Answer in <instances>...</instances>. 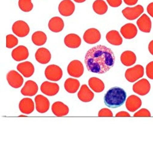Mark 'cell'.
<instances>
[{
    "instance_id": "cell-1",
    "label": "cell",
    "mask_w": 153,
    "mask_h": 153,
    "mask_svg": "<svg viewBox=\"0 0 153 153\" xmlns=\"http://www.w3.org/2000/svg\"><path fill=\"white\" fill-rule=\"evenodd\" d=\"M115 56L108 47L99 45L89 50L85 57V63L88 71L94 74H102L111 69Z\"/></svg>"
},
{
    "instance_id": "cell-2",
    "label": "cell",
    "mask_w": 153,
    "mask_h": 153,
    "mask_svg": "<svg viewBox=\"0 0 153 153\" xmlns=\"http://www.w3.org/2000/svg\"><path fill=\"white\" fill-rule=\"evenodd\" d=\"M126 97L127 94L123 88L120 87L111 88L104 96V102L108 107L116 108L124 104Z\"/></svg>"
},
{
    "instance_id": "cell-3",
    "label": "cell",
    "mask_w": 153,
    "mask_h": 153,
    "mask_svg": "<svg viewBox=\"0 0 153 153\" xmlns=\"http://www.w3.org/2000/svg\"><path fill=\"white\" fill-rule=\"evenodd\" d=\"M144 75V68L142 65H136L133 68L127 69L125 72V77L126 80L134 83L139 79L142 78Z\"/></svg>"
},
{
    "instance_id": "cell-4",
    "label": "cell",
    "mask_w": 153,
    "mask_h": 153,
    "mask_svg": "<svg viewBox=\"0 0 153 153\" xmlns=\"http://www.w3.org/2000/svg\"><path fill=\"white\" fill-rule=\"evenodd\" d=\"M45 75L48 80L57 82L62 78V71L59 66L55 65H51L45 69Z\"/></svg>"
},
{
    "instance_id": "cell-5",
    "label": "cell",
    "mask_w": 153,
    "mask_h": 153,
    "mask_svg": "<svg viewBox=\"0 0 153 153\" xmlns=\"http://www.w3.org/2000/svg\"><path fill=\"white\" fill-rule=\"evenodd\" d=\"M143 12V7L141 5H137L134 7H126L122 10V13L126 19L134 20L141 16Z\"/></svg>"
},
{
    "instance_id": "cell-6",
    "label": "cell",
    "mask_w": 153,
    "mask_h": 153,
    "mask_svg": "<svg viewBox=\"0 0 153 153\" xmlns=\"http://www.w3.org/2000/svg\"><path fill=\"white\" fill-rule=\"evenodd\" d=\"M68 74L75 78H79L83 74L84 67L82 62L79 60L72 61L68 66Z\"/></svg>"
},
{
    "instance_id": "cell-7",
    "label": "cell",
    "mask_w": 153,
    "mask_h": 153,
    "mask_svg": "<svg viewBox=\"0 0 153 153\" xmlns=\"http://www.w3.org/2000/svg\"><path fill=\"white\" fill-rule=\"evenodd\" d=\"M12 31L18 37H24L30 33V27L23 20H18L12 25Z\"/></svg>"
},
{
    "instance_id": "cell-8",
    "label": "cell",
    "mask_w": 153,
    "mask_h": 153,
    "mask_svg": "<svg viewBox=\"0 0 153 153\" xmlns=\"http://www.w3.org/2000/svg\"><path fill=\"white\" fill-rule=\"evenodd\" d=\"M6 79L9 85L16 89L20 88L23 83L22 76L14 70L10 71L8 72Z\"/></svg>"
},
{
    "instance_id": "cell-9",
    "label": "cell",
    "mask_w": 153,
    "mask_h": 153,
    "mask_svg": "<svg viewBox=\"0 0 153 153\" xmlns=\"http://www.w3.org/2000/svg\"><path fill=\"white\" fill-rule=\"evenodd\" d=\"M100 39V33L96 28L88 29L83 34V40L88 44H95L97 43Z\"/></svg>"
},
{
    "instance_id": "cell-10",
    "label": "cell",
    "mask_w": 153,
    "mask_h": 153,
    "mask_svg": "<svg viewBox=\"0 0 153 153\" xmlns=\"http://www.w3.org/2000/svg\"><path fill=\"white\" fill-rule=\"evenodd\" d=\"M133 91L140 96H145L150 91L151 85L148 80L143 79L133 85Z\"/></svg>"
},
{
    "instance_id": "cell-11",
    "label": "cell",
    "mask_w": 153,
    "mask_h": 153,
    "mask_svg": "<svg viewBox=\"0 0 153 153\" xmlns=\"http://www.w3.org/2000/svg\"><path fill=\"white\" fill-rule=\"evenodd\" d=\"M75 7L71 0H63L58 6V10L61 15L65 17H69L73 14Z\"/></svg>"
},
{
    "instance_id": "cell-12",
    "label": "cell",
    "mask_w": 153,
    "mask_h": 153,
    "mask_svg": "<svg viewBox=\"0 0 153 153\" xmlns=\"http://www.w3.org/2000/svg\"><path fill=\"white\" fill-rule=\"evenodd\" d=\"M41 90L42 93L48 96H53L59 92V86L55 83L44 82L41 86Z\"/></svg>"
},
{
    "instance_id": "cell-13",
    "label": "cell",
    "mask_w": 153,
    "mask_h": 153,
    "mask_svg": "<svg viewBox=\"0 0 153 153\" xmlns=\"http://www.w3.org/2000/svg\"><path fill=\"white\" fill-rule=\"evenodd\" d=\"M120 33L125 39H132L137 36L138 30L134 24L129 23L121 27Z\"/></svg>"
},
{
    "instance_id": "cell-14",
    "label": "cell",
    "mask_w": 153,
    "mask_h": 153,
    "mask_svg": "<svg viewBox=\"0 0 153 153\" xmlns=\"http://www.w3.org/2000/svg\"><path fill=\"white\" fill-rule=\"evenodd\" d=\"M36 110L40 113H46L50 108L48 99L42 95H37L35 97Z\"/></svg>"
},
{
    "instance_id": "cell-15",
    "label": "cell",
    "mask_w": 153,
    "mask_h": 153,
    "mask_svg": "<svg viewBox=\"0 0 153 153\" xmlns=\"http://www.w3.org/2000/svg\"><path fill=\"white\" fill-rule=\"evenodd\" d=\"M12 57L16 61H21L26 59L29 56L28 48L24 45H20L12 50Z\"/></svg>"
},
{
    "instance_id": "cell-16",
    "label": "cell",
    "mask_w": 153,
    "mask_h": 153,
    "mask_svg": "<svg viewBox=\"0 0 153 153\" xmlns=\"http://www.w3.org/2000/svg\"><path fill=\"white\" fill-rule=\"evenodd\" d=\"M17 69L25 77L29 78L34 72V67L30 61H25L19 63L17 66Z\"/></svg>"
},
{
    "instance_id": "cell-17",
    "label": "cell",
    "mask_w": 153,
    "mask_h": 153,
    "mask_svg": "<svg viewBox=\"0 0 153 153\" xmlns=\"http://www.w3.org/2000/svg\"><path fill=\"white\" fill-rule=\"evenodd\" d=\"M142 104V100L135 95L130 96L126 101V107L131 112L137 111L139 108L141 107Z\"/></svg>"
},
{
    "instance_id": "cell-18",
    "label": "cell",
    "mask_w": 153,
    "mask_h": 153,
    "mask_svg": "<svg viewBox=\"0 0 153 153\" xmlns=\"http://www.w3.org/2000/svg\"><path fill=\"white\" fill-rule=\"evenodd\" d=\"M51 53L50 51L45 48H40L37 49L35 54L36 61L42 65H45L50 62L51 59Z\"/></svg>"
},
{
    "instance_id": "cell-19",
    "label": "cell",
    "mask_w": 153,
    "mask_h": 153,
    "mask_svg": "<svg viewBox=\"0 0 153 153\" xmlns=\"http://www.w3.org/2000/svg\"><path fill=\"white\" fill-rule=\"evenodd\" d=\"M137 25L139 30L143 33H149L151 31L152 23L150 18L146 14L142 15L137 20Z\"/></svg>"
},
{
    "instance_id": "cell-20",
    "label": "cell",
    "mask_w": 153,
    "mask_h": 153,
    "mask_svg": "<svg viewBox=\"0 0 153 153\" xmlns=\"http://www.w3.org/2000/svg\"><path fill=\"white\" fill-rule=\"evenodd\" d=\"M38 91L37 83L32 80H28L25 83L21 90V93L25 96H33Z\"/></svg>"
},
{
    "instance_id": "cell-21",
    "label": "cell",
    "mask_w": 153,
    "mask_h": 153,
    "mask_svg": "<svg viewBox=\"0 0 153 153\" xmlns=\"http://www.w3.org/2000/svg\"><path fill=\"white\" fill-rule=\"evenodd\" d=\"M20 111L25 114H29L34 110V104L31 98H24L19 103Z\"/></svg>"
},
{
    "instance_id": "cell-22",
    "label": "cell",
    "mask_w": 153,
    "mask_h": 153,
    "mask_svg": "<svg viewBox=\"0 0 153 153\" xmlns=\"http://www.w3.org/2000/svg\"><path fill=\"white\" fill-rule=\"evenodd\" d=\"M52 111L56 117L66 116L69 112L68 107L61 102H56L52 106Z\"/></svg>"
},
{
    "instance_id": "cell-23",
    "label": "cell",
    "mask_w": 153,
    "mask_h": 153,
    "mask_svg": "<svg viewBox=\"0 0 153 153\" xmlns=\"http://www.w3.org/2000/svg\"><path fill=\"white\" fill-rule=\"evenodd\" d=\"M77 96L79 99L83 102H89L93 99L94 94L90 90L86 85H83L81 86Z\"/></svg>"
},
{
    "instance_id": "cell-24",
    "label": "cell",
    "mask_w": 153,
    "mask_h": 153,
    "mask_svg": "<svg viewBox=\"0 0 153 153\" xmlns=\"http://www.w3.org/2000/svg\"><path fill=\"white\" fill-rule=\"evenodd\" d=\"M65 45L71 48H76L80 46L82 43L81 38L75 34H68L64 40Z\"/></svg>"
},
{
    "instance_id": "cell-25",
    "label": "cell",
    "mask_w": 153,
    "mask_h": 153,
    "mask_svg": "<svg viewBox=\"0 0 153 153\" xmlns=\"http://www.w3.org/2000/svg\"><path fill=\"white\" fill-rule=\"evenodd\" d=\"M64 27H65V23L62 19L59 17H54L52 18L48 22V28L52 32H61Z\"/></svg>"
},
{
    "instance_id": "cell-26",
    "label": "cell",
    "mask_w": 153,
    "mask_h": 153,
    "mask_svg": "<svg viewBox=\"0 0 153 153\" xmlns=\"http://www.w3.org/2000/svg\"><path fill=\"white\" fill-rule=\"evenodd\" d=\"M137 56L132 51L127 50L121 55V61L125 66H131L135 63Z\"/></svg>"
},
{
    "instance_id": "cell-27",
    "label": "cell",
    "mask_w": 153,
    "mask_h": 153,
    "mask_svg": "<svg viewBox=\"0 0 153 153\" xmlns=\"http://www.w3.org/2000/svg\"><path fill=\"white\" fill-rule=\"evenodd\" d=\"M106 39L108 42L113 45H121L123 44V39L119 32L117 30H111L107 33Z\"/></svg>"
},
{
    "instance_id": "cell-28",
    "label": "cell",
    "mask_w": 153,
    "mask_h": 153,
    "mask_svg": "<svg viewBox=\"0 0 153 153\" xmlns=\"http://www.w3.org/2000/svg\"><path fill=\"white\" fill-rule=\"evenodd\" d=\"M88 85L91 90L96 93H99L104 90V83L97 77H91L88 80Z\"/></svg>"
},
{
    "instance_id": "cell-29",
    "label": "cell",
    "mask_w": 153,
    "mask_h": 153,
    "mask_svg": "<svg viewBox=\"0 0 153 153\" xmlns=\"http://www.w3.org/2000/svg\"><path fill=\"white\" fill-rule=\"evenodd\" d=\"M80 82L75 79H68L65 83V88L66 91L71 94H74L78 91L80 88Z\"/></svg>"
},
{
    "instance_id": "cell-30",
    "label": "cell",
    "mask_w": 153,
    "mask_h": 153,
    "mask_svg": "<svg viewBox=\"0 0 153 153\" xmlns=\"http://www.w3.org/2000/svg\"><path fill=\"white\" fill-rule=\"evenodd\" d=\"M93 9L98 15H104L108 10V6L103 0H96L93 4Z\"/></svg>"
},
{
    "instance_id": "cell-31",
    "label": "cell",
    "mask_w": 153,
    "mask_h": 153,
    "mask_svg": "<svg viewBox=\"0 0 153 153\" xmlns=\"http://www.w3.org/2000/svg\"><path fill=\"white\" fill-rule=\"evenodd\" d=\"M47 37L42 31H36L32 35V41L33 44L37 46H41L47 42Z\"/></svg>"
},
{
    "instance_id": "cell-32",
    "label": "cell",
    "mask_w": 153,
    "mask_h": 153,
    "mask_svg": "<svg viewBox=\"0 0 153 153\" xmlns=\"http://www.w3.org/2000/svg\"><path fill=\"white\" fill-rule=\"evenodd\" d=\"M19 6L22 11L25 12H30L33 9L31 0H19Z\"/></svg>"
},
{
    "instance_id": "cell-33",
    "label": "cell",
    "mask_w": 153,
    "mask_h": 153,
    "mask_svg": "<svg viewBox=\"0 0 153 153\" xmlns=\"http://www.w3.org/2000/svg\"><path fill=\"white\" fill-rule=\"evenodd\" d=\"M19 43L17 38L12 34H8L6 36V47L12 48L16 47Z\"/></svg>"
},
{
    "instance_id": "cell-34",
    "label": "cell",
    "mask_w": 153,
    "mask_h": 153,
    "mask_svg": "<svg viewBox=\"0 0 153 153\" xmlns=\"http://www.w3.org/2000/svg\"><path fill=\"white\" fill-rule=\"evenodd\" d=\"M134 117H151V113L146 108H142L134 114Z\"/></svg>"
},
{
    "instance_id": "cell-35",
    "label": "cell",
    "mask_w": 153,
    "mask_h": 153,
    "mask_svg": "<svg viewBox=\"0 0 153 153\" xmlns=\"http://www.w3.org/2000/svg\"><path fill=\"white\" fill-rule=\"evenodd\" d=\"M98 116L100 117H112L113 116V114L111 111L108 108H102L99 111Z\"/></svg>"
},
{
    "instance_id": "cell-36",
    "label": "cell",
    "mask_w": 153,
    "mask_h": 153,
    "mask_svg": "<svg viewBox=\"0 0 153 153\" xmlns=\"http://www.w3.org/2000/svg\"><path fill=\"white\" fill-rule=\"evenodd\" d=\"M146 74L148 77L153 80V61L148 63L146 68Z\"/></svg>"
},
{
    "instance_id": "cell-37",
    "label": "cell",
    "mask_w": 153,
    "mask_h": 153,
    "mask_svg": "<svg viewBox=\"0 0 153 153\" xmlns=\"http://www.w3.org/2000/svg\"><path fill=\"white\" fill-rule=\"evenodd\" d=\"M107 1L113 7H118L122 4V0H107Z\"/></svg>"
},
{
    "instance_id": "cell-38",
    "label": "cell",
    "mask_w": 153,
    "mask_h": 153,
    "mask_svg": "<svg viewBox=\"0 0 153 153\" xmlns=\"http://www.w3.org/2000/svg\"><path fill=\"white\" fill-rule=\"evenodd\" d=\"M116 117H130L131 115H130V114L129 113L122 111H120V112L116 114Z\"/></svg>"
},
{
    "instance_id": "cell-39",
    "label": "cell",
    "mask_w": 153,
    "mask_h": 153,
    "mask_svg": "<svg viewBox=\"0 0 153 153\" xmlns=\"http://www.w3.org/2000/svg\"><path fill=\"white\" fill-rule=\"evenodd\" d=\"M147 12L152 18H153V3H151L147 7Z\"/></svg>"
},
{
    "instance_id": "cell-40",
    "label": "cell",
    "mask_w": 153,
    "mask_h": 153,
    "mask_svg": "<svg viewBox=\"0 0 153 153\" xmlns=\"http://www.w3.org/2000/svg\"><path fill=\"white\" fill-rule=\"evenodd\" d=\"M138 0H124V2L126 4L129 6H134L135 5Z\"/></svg>"
},
{
    "instance_id": "cell-41",
    "label": "cell",
    "mask_w": 153,
    "mask_h": 153,
    "mask_svg": "<svg viewBox=\"0 0 153 153\" xmlns=\"http://www.w3.org/2000/svg\"><path fill=\"white\" fill-rule=\"evenodd\" d=\"M148 50H149V52H150V53L153 55V40L151 41L150 42V43L148 45Z\"/></svg>"
},
{
    "instance_id": "cell-42",
    "label": "cell",
    "mask_w": 153,
    "mask_h": 153,
    "mask_svg": "<svg viewBox=\"0 0 153 153\" xmlns=\"http://www.w3.org/2000/svg\"><path fill=\"white\" fill-rule=\"evenodd\" d=\"M74 1L77 3H82L85 2L86 0H74Z\"/></svg>"
}]
</instances>
